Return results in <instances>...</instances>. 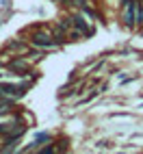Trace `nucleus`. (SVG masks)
Wrapping results in <instances>:
<instances>
[{
    "label": "nucleus",
    "mask_w": 143,
    "mask_h": 154,
    "mask_svg": "<svg viewBox=\"0 0 143 154\" xmlns=\"http://www.w3.org/2000/svg\"><path fill=\"white\" fill-rule=\"evenodd\" d=\"M9 69H15V72H26L28 69V65L24 63V61H20V59H13V61H9V65H7Z\"/></svg>",
    "instance_id": "f03ea898"
},
{
    "label": "nucleus",
    "mask_w": 143,
    "mask_h": 154,
    "mask_svg": "<svg viewBox=\"0 0 143 154\" xmlns=\"http://www.w3.org/2000/svg\"><path fill=\"white\" fill-rule=\"evenodd\" d=\"M126 24H128V26L135 24V5H130V7H128V20H126Z\"/></svg>",
    "instance_id": "20e7f679"
},
{
    "label": "nucleus",
    "mask_w": 143,
    "mask_h": 154,
    "mask_svg": "<svg viewBox=\"0 0 143 154\" xmlns=\"http://www.w3.org/2000/svg\"><path fill=\"white\" fill-rule=\"evenodd\" d=\"M33 44L39 48H52L54 46V39H50L48 35H35L33 37Z\"/></svg>",
    "instance_id": "f257e3e1"
},
{
    "label": "nucleus",
    "mask_w": 143,
    "mask_h": 154,
    "mask_svg": "<svg viewBox=\"0 0 143 154\" xmlns=\"http://www.w3.org/2000/svg\"><path fill=\"white\" fill-rule=\"evenodd\" d=\"M7 50H17V52H24V50H26V46H24L22 42H11V44L7 46Z\"/></svg>",
    "instance_id": "7ed1b4c3"
},
{
    "label": "nucleus",
    "mask_w": 143,
    "mask_h": 154,
    "mask_svg": "<svg viewBox=\"0 0 143 154\" xmlns=\"http://www.w3.org/2000/svg\"><path fill=\"white\" fill-rule=\"evenodd\" d=\"M72 24H76L80 30H83V33H91V30L85 26V22H83V20H80V17H74V20H72Z\"/></svg>",
    "instance_id": "39448f33"
}]
</instances>
